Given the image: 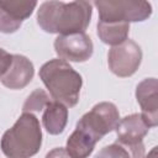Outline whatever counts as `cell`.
I'll return each instance as SVG.
<instances>
[{
    "mask_svg": "<svg viewBox=\"0 0 158 158\" xmlns=\"http://www.w3.org/2000/svg\"><path fill=\"white\" fill-rule=\"evenodd\" d=\"M144 146L143 143L137 146H127L118 142H114L102 147L95 156V158H143Z\"/></svg>",
    "mask_w": 158,
    "mask_h": 158,
    "instance_id": "15",
    "label": "cell"
},
{
    "mask_svg": "<svg viewBox=\"0 0 158 158\" xmlns=\"http://www.w3.org/2000/svg\"><path fill=\"white\" fill-rule=\"evenodd\" d=\"M101 22H141L152 15V5L147 1L109 0L94 1Z\"/></svg>",
    "mask_w": 158,
    "mask_h": 158,
    "instance_id": "4",
    "label": "cell"
},
{
    "mask_svg": "<svg viewBox=\"0 0 158 158\" xmlns=\"http://www.w3.org/2000/svg\"><path fill=\"white\" fill-rule=\"evenodd\" d=\"M53 46L58 57L65 62H86L94 52L93 41L85 32L59 35Z\"/></svg>",
    "mask_w": 158,
    "mask_h": 158,
    "instance_id": "7",
    "label": "cell"
},
{
    "mask_svg": "<svg viewBox=\"0 0 158 158\" xmlns=\"http://www.w3.org/2000/svg\"><path fill=\"white\" fill-rule=\"evenodd\" d=\"M98 142L85 131L79 127L72 132V135L67 139V152L70 154L72 158H88Z\"/></svg>",
    "mask_w": 158,
    "mask_h": 158,
    "instance_id": "13",
    "label": "cell"
},
{
    "mask_svg": "<svg viewBox=\"0 0 158 158\" xmlns=\"http://www.w3.org/2000/svg\"><path fill=\"white\" fill-rule=\"evenodd\" d=\"M143 158H157V147H153L147 156H144Z\"/></svg>",
    "mask_w": 158,
    "mask_h": 158,
    "instance_id": "19",
    "label": "cell"
},
{
    "mask_svg": "<svg viewBox=\"0 0 158 158\" xmlns=\"http://www.w3.org/2000/svg\"><path fill=\"white\" fill-rule=\"evenodd\" d=\"M93 14L89 1H44L37 10V23L48 33L70 35L85 32Z\"/></svg>",
    "mask_w": 158,
    "mask_h": 158,
    "instance_id": "1",
    "label": "cell"
},
{
    "mask_svg": "<svg viewBox=\"0 0 158 158\" xmlns=\"http://www.w3.org/2000/svg\"><path fill=\"white\" fill-rule=\"evenodd\" d=\"M35 74L33 63L22 54H12V63L10 68L0 75V81L4 86L19 90L27 86Z\"/></svg>",
    "mask_w": 158,
    "mask_h": 158,
    "instance_id": "11",
    "label": "cell"
},
{
    "mask_svg": "<svg viewBox=\"0 0 158 158\" xmlns=\"http://www.w3.org/2000/svg\"><path fill=\"white\" fill-rule=\"evenodd\" d=\"M38 75L52 100L67 107H73L78 104L83 78L68 62L60 58L51 59L40 68Z\"/></svg>",
    "mask_w": 158,
    "mask_h": 158,
    "instance_id": "2",
    "label": "cell"
},
{
    "mask_svg": "<svg viewBox=\"0 0 158 158\" xmlns=\"http://www.w3.org/2000/svg\"><path fill=\"white\" fill-rule=\"evenodd\" d=\"M42 146V130L38 118L31 112H22L11 128L1 137L0 147L7 158H31Z\"/></svg>",
    "mask_w": 158,
    "mask_h": 158,
    "instance_id": "3",
    "label": "cell"
},
{
    "mask_svg": "<svg viewBox=\"0 0 158 158\" xmlns=\"http://www.w3.org/2000/svg\"><path fill=\"white\" fill-rule=\"evenodd\" d=\"M149 126L141 114H131L120 118L115 131H116V142L137 146L143 143V138L149 132Z\"/></svg>",
    "mask_w": 158,
    "mask_h": 158,
    "instance_id": "10",
    "label": "cell"
},
{
    "mask_svg": "<svg viewBox=\"0 0 158 158\" xmlns=\"http://www.w3.org/2000/svg\"><path fill=\"white\" fill-rule=\"evenodd\" d=\"M68 122V109L63 104L51 100L42 111V123L49 135H60Z\"/></svg>",
    "mask_w": 158,
    "mask_h": 158,
    "instance_id": "12",
    "label": "cell"
},
{
    "mask_svg": "<svg viewBox=\"0 0 158 158\" xmlns=\"http://www.w3.org/2000/svg\"><path fill=\"white\" fill-rule=\"evenodd\" d=\"M96 32L99 38L110 46H117L127 40L130 23L127 22H98Z\"/></svg>",
    "mask_w": 158,
    "mask_h": 158,
    "instance_id": "14",
    "label": "cell"
},
{
    "mask_svg": "<svg viewBox=\"0 0 158 158\" xmlns=\"http://www.w3.org/2000/svg\"><path fill=\"white\" fill-rule=\"evenodd\" d=\"M136 99L141 106V115L149 127L158 125V81L156 78H146L136 88Z\"/></svg>",
    "mask_w": 158,
    "mask_h": 158,
    "instance_id": "9",
    "label": "cell"
},
{
    "mask_svg": "<svg viewBox=\"0 0 158 158\" xmlns=\"http://www.w3.org/2000/svg\"><path fill=\"white\" fill-rule=\"evenodd\" d=\"M51 100H52V98L43 89H36L26 99V101L22 106V112L33 114V112L43 111Z\"/></svg>",
    "mask_w": 158,
    "mask_h": 158,
    "instance_id": "16",
    "label": "cell"
},
{
    "mask_svg": "<svg viewBox=\"0 0 158 158\" xmlns=\"http://www.w3.org/2000/svg\"><path fill=\"white\" fill-rule=\"evenodd\" d=\"M37 6V1L28 0H1L0 1V32H16L22 21L28 19Z\"/></svg>",
    "mask_w": 158,
    "mask_h": 158,
    "instance_id": "8",
    "label": "cell"
},
{
    "mask_svg": "<svg viewBox=\"0 0 158 158\" xmlns=\"http://www.w3.org/2000/svg\"><path fill=\"white\" fill-rule=\"evenodd\" d=\"M142 62V49L133 41L127 38L122 43L111 47L107 54V65L111 73L120 78L133 75Z\"/></svg>",
    "mask_w": 158,
    "mask_h": 158,
    "instance_id": "6",
    "label": "cell"
},
{
    "mask_svg": "<svg viewBox=\"0 0 158 158\" xmlns=\"http://www.w3.org/2000/svg\"><path fill=\"white\" fill-rule=\"evenodd\" d=\"M12 63V54L4 48H0V75H2Z\"/></svg>",
    "mask_w": 158,
    "mask_h": 158,
    "instance_id": "17",
    "label": "cell"
},
{
    "mask_svg": "<svg viewBox=\"0 0 158 158\" xmlns=\"http://www.w3.org/2000/svg\"><path fill=\"white\" fill-rule=\"evenodd\" d=\"M120 121V112L115 104L102 101L93 106V109L84 114L75 127L81 128L89 133L96 142H99L105 135L114 131Z\"/></svg>",
    "mask_w": 158,
    "mask_h": 158,
    "instance_id": "5",
    "label": "cell"
},
{
    "mask_svg": "<svg viewBox=\"0 0 158 158\" xmlns=\"http://www.w3.org/2000/svg\"><path fill=\"white\" fill-rule=\"evenodd\" d=\"M44 158H72L70 154L67 152L65 148L63 147H56L53 149H51Z\"/></svg>",
    "mask_w": 158,
    "mask_h": 158,
    "instance_id": "18",
    "label": "cell"
}]
</instances>
